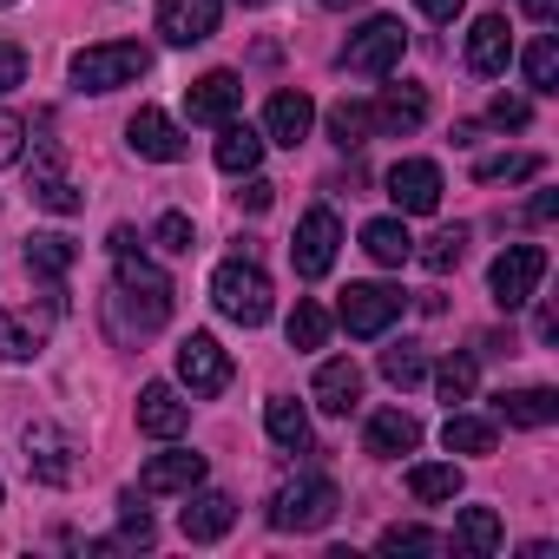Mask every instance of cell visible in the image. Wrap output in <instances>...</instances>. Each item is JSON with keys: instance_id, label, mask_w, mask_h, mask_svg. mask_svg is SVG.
Instances as JSON below:
<instances>
[{"instance_id": "cell-12", "label": "cell", "mask_w": 559, "mask_h": 559, "mask_svg": "<svg viewBox=\"0 0 559 559\" xmlns=\"http://www.w3.org/2000/svg\"><path fill=\"white\" fill-rule=\"evenodd\" d=\"M126 145H132L139 158H152V165H178V158L191 152V139L178 132V119L158 112V106H139V112L126 119Z\"/></svg>"}, {"instance_id": "cell-49", "label": "cell", "mask_w": 559, "mask_h": 559, "mask_svg": "<svg viewBox=\"0 0 559 559\" xmlns=\"http://www.w3.org/2000/svg\"><path fill=\"white\" fill-rule=\"evenodd\" d=\"M323 8H330V14H349V8H362V0H323Z\"/></svg>"}, {"instance_id": "cell-39", "label": "cell", "mask_w": 559, "mask_h": 559, "mask_svg": "<svg viewBox=\"0 0 559 559\" xmlns=\"http://www.w3.org/2000/svg\"><path fill=\"white\" fill-rule=\"evenodd\" d=\"M382 376L395 389H415V382H428V356L415 343H395V349H382Z\"/></svg>"}, {"instance_id": "cell-5", "label": "cell", "mask_w": 559, "mask_h": 559, "mask_svg": "<svg viewBox=\"0 0 559 559\" xmlns=\"http://www.w3.org/2000/svg\"><path fill=\"white\" fill-rule=\"evenodd\" d=\"M402 53H408V27H402L395 14H376V21H362V27L349 34V47L336 53V67L356 73V80H389V73L402 67Z\"/></svg>"}, {"instance_id": "cell-29", "label": "cell", "mask_w": 559, "mask_h": 559, "mask_svg": "<svg viewBox=\"0 0 559 559\" xmlns=\"http://www.w3.org/2000/svg\"><path fill=\"white\" fill-rule=\"evenodd\" d=\"M454 546H461V552H474V559L500 552V546H507L500 513H493V507H461V520H454Z\"/></svg>"}, {"instance_id": "cell-4", "label": "cell", "mask_w": 559, "mask_h": 559, "mask_svg": "<svg viewBox=\"0 0 559 559\" xmlns=\"http://www.w3.org/2000/svg\"><path fill=\"white\" fill-rule=\"evenodd\" d=\"M145 73H152V47H139V40H99V47L73 53L80 93H119V86H139Z\"/></svg>"}, {"instance_id": "cell-34", "label": "cell", "mask_w": 559, "mask_h": 559, "mask_svg": "<svg viewBox=\"0 0 559 559\" xmlns=\"http://www.w3.org/2000/svg\"><path fill=\"white\" fill-rule=\"evenodd\" d=\"M435 389H441V402H448V408L474 402V389H480V369H474V356H448V362L435 369Z\"/></svg>"}, {"instance_id": "cell-38", "label": "cell", "mask_w": 559, "mask_h": 559, "mask_svg": "<svg viewBox=\"0 0 559 559\" xmlns=\"http://www.w3.org/2000/svg\"><path fill=\"white\" fill-rule=\"evenodd\" d=\"M474 178L480 185H520V178H539V158L533 152H500V158H480Z\"/></svg>"}, {"instance_id": "cell-47", "label": "cell", "mask_w": 559, "mask_h": 559, "mask_svg": "<svg viewBox=\"0 0 559 559\" xmlns=\"http://www.w3.org/2000/svg\"><path fill=\"white\" fill-rule=\"evenodd\" d=\"M415 8H421V14H428V21H441V27H448V21H454V14H461V0H415Z\"/></svg>"}, {"instance_id": "cell-28", "label": "cell", "mask_w": 559, "mask_h": 559, "mask_svg": "<svg viewBox=\"0 0 559 559\" xmlns=\"http://www.w3.org/2000/svg\"><path fill=\"white\" fill-rule=\"evenodd\" d=\"M493 441H500V428H493L487 415L448 408V421H441V448H448V454H493Z\"/></svg>"}, {"instance_id": "cell-45", "label": "cell", "mask_w": 559, "mask_h": 559, "mask_svg": "<svg viewBox=\"0 0 559 559\" xmlns=\"http://www.w3.org/2000/svg\"><path fill=\"white\" fill-rule=\"evenodd\" d=\"M487 119H493V126H500V132H507V126H513V132H520V126H526V119H533V106H526V99H507V93H500V99H493V106H487Z\"/></svg>"}, {"instance_id": "cell-17", "label": "cell", "mask_w": 559, "mask_h": 559, "mask_svg": "<svg viewBox=\"0 0 559 559\" xmlns=\"http://www.w3.org/2000/svg\"><path fill=\"white\" fill-rule=\"evenodd\" d=\"M217 0H158V34L171 47H204L217 34Z\"/></svg>"}, {"instance_id": "cell-16", "label": "cell", "mask_w": 559, "mask_h": 559, "mask_svg": "<svg viewBox=\"0 0 559 559\" xmlns=\"http://www.w3.org/2000/svg\"><path fill=\"white\" fill-rule=\"evenodd\" d=\"M428 126V93L421 86H389L382 99H369V132L376 139H408Z\"/></svg>"}, {"instance_id": "cell-31", "label": "cell", "mask_w": 559, "mask_h": 559, "mask_svg": "<svg viewBox=\"0 0 559 559\" xmlns=\"http://www.w3.org/2000/svg\"><path fill=\"white\" fill-rule=\"evenodd\" d=\"M263 428H270L276 448H304V441H310V415H304L297 395H270V402H263Z\"/></svg>"}, {"instance_id": "cell-24", "label": "cell", "mask_w": 559, "mask_h": 559, "mask_svg": "<svg viewBox=\"0 0 559 559\" xmlns=\"http://www.w3.org/2000/svg\"><path fill=\"white\" fill-rule=\"evenodd\" d=\"M362 448H369V454H382V461H395V454H415V448H421V421H415L408 408H382V415H369V428H362Z\"/></svg>"}, {"instance_id": "cell-8", "label": "cell", "mask_w": 559, "mask_h": 559, "mask_svg": "<svg viewBox=\"0 0 559 559\" xmlns=\"http://www.w3.org/2000/svg\"><path fill=\"white\" fill-rule=\"evenodd\" d=\"M336 250H343V224H336V211L330 204H317V211H304V224H297V243H290V263H297V276H330L336 270Z\"/></svg>"}, {"instance_id": "cell-6", "label": "cell", "mask_w": 559, "mask_h": 559, "mask_svg": "<svg viewBox=\"0 0 559 559\" xmlns=\"http://www.w3.org/2000/svg\"><path fill=\"white\" fill-rule=\"evenodd\" d=\"M402 310H408V297H402L395 284H349L343 304H336V323H343L356 343H376V336H389V330L402 323Z\"/></svg>"}, {"instance_id": "cell-22", "label": "cell", "mask_w": 559, "mask_h": 559, "mask_svg": "<svg viewBox=\"0 0 559 559\" xmlns=\"http://www.w3.org/2000/svg\"><path fill=\"white\" fill-rule=\"evenodd\" d=\"M73 263H80V243H73L67 230H34V237H27V276H40L53 297H60V284H67Z\"/></svg>"}, {"instance_id": "cell-23", "label": "cell", "mask_w": 559, "mask_h": 559, "mask_svg": "<svg viewBox=\"0 0 559 559\" xmlns=\"http://www.w3.org/2000/svg\"><path fill=\"white\" fill-rule=\"evenodd\" d=\"M310 395H317V408H323V415H349V408L362 402V369H356L349 356H330V362L317 369Z\"/></svg>"}, {"instance_id": "cell-15", "label": "cell", "mask_w": 559, "mask_h": 559, "mask_svg": "<svg viewBox=\"0 0 559 559\" xmlns=\"http://www.w3.org/2000/svg\"><path fill=\"white\" fill-rule=\"evenodd\" d=\"M191 487H204V454H191V448L152 454V461L139 467V493H145V500H171V493H191Z\"/></svg>"}, {"instance_id": "cell-51", "label": "cell", "mask_w": 559, "mask_h": 559, "mask_svg": "<svg viewBox=\"0 0 559 559\" xmlns=\"http://www.w3.org/2000/svg\"><path fill=\"white\" fill-rule=\"evenodd\" d=\"M0 8H14V0H0Z\"/></svg>"}, {"instance_id": "cell-1", "label": "cell", "mask_w": 559, "mask_h": 559, "mask_svg": "<svg viewBox=\"0 0 559 559\" xmlns=\"http://www.w3.org/2000/svg\"><path fill=\"white\" fill-rule=\"evenodd\" d=\"M106 310L126 330H139V336L165 330V317H171V276L152 257H139V250H112V297H106Z\"/></svg>"}, {"instance_id": "cell-36", "label": "cell", "mask_w": 559, "mask_h": 559, "mask_svg": "<svg viewBox=\"0 0 559 559\" xmlns=\"http://www.w3.org/2000/svg\"><path fill=\"white\" fill-rule=\"evenodd\" d=\"M415 257H421V263H428L435 276H448V270H454V263L467 257V224H448V230H435V237H428V243H421Z\"/></svg>"}, {"instance_id": "cell-46", "label": "cell", "mask_w": 559, "mask_h": 559, "mask_svg": "<svg viewBox=\"0 0 559 559\" xmlns=\"http://www.w3.org/2000/svg\"><path fill=\"white\" fill-rule=\"evenodd\" d=\"M237 198H243L250 211H270V198H276V185H270V178H257V171H243V191H237Z\"/></svg>"}, {"instance_id": "cell-26", "label": "cell", "mask_w": 559, "mask_h": 559, "mask_svg": "<svg viewBox=\"0 0 559 559\" xmlns=\"http://www.w3.org/2000/svg\"><path fill=\"white\" fill-rule=\"evenodd\" d=\"M40 349H47V317L0 310V362H34Z\"/></svg>"}, {"instance_id": "cell-14", "label": "cell", "mask_w": 559, "mask_h": 559, "mask_svg": "<svg viewBox=\"0 0 559 559\" xmlns=\"http://www.w3.org/2000/svg\"><path fill=\"white\" fill-rule=\"evenodd\" d=\"M27 191H34V204H40V211H53V217L86 211V191L60 171V152H53V145H40V152H34V165H27Z\"/></svg>"}, {"instance_id": "cell-19", "label": "cell", "mask_w": 559, "mask_h": 559, "mask_svg": "<svg viewBox=\"0 0 559 559\" xmlns=\"http://www.w3.org/2000/svg\"><path fill=\"white\" fill-rule=\"evenodd\" d=\"M178 526H185V539L191 546H211V539H224L230 526H237V507H230V493H217V487H191L185 493V513H178Z\"/></svg>"}, {"instance_id": "cell-21", "label": "cell", "mask_w": 559, "mask_h": 559, "mask_svg": "<svg viewBox=\"0 0 559 559\" xmlns=\"http://www.w3.org/2000/svg\"><path fill=\"white\" fill-rule=\"evenodd\" d=\"M507 67H513V34H507V21H500V14H480V21L467 27V73L500 80Z\"/></svg>"}, {"instance_id": "cell-7", "label": "cell", "mask_w": 559, "mask_h": 559, "mask_svg": "<svg viewBox=\"0 0 559 559\" xmlns=\"http://www.w3.org/2000/svg\"><path fill=\"white\" fill-rule=\"evenodd\" d=\"M539 276H546V250L539 243H507L487 270V290H493L500 310H526L539 297Z\"/></svg>"}, {"instance_id": "cell-50", "label": "cell", "mask_w": 559, "mask_h": 559, "mask_svg": "<svg viewBox=\"0 0 559 559\" xmlns=\"http://www.w3.org/2000/svg\"><path fill=\"white\" fill-rule=\"evenodd\" d=\"M237 8H263V0H237Z\"/></svg>"}, {"instance_id": "cell-30", "label": "cell", "mask_w": 559, "mask_h": 559, "mask_svg": "<svg viewBox=\"0 0 559 559\" xmlns=\"http://www.w3.org/2000/svg\"><path fill=\"white\" fill-rule=\"evenodd\" d=\"M500 415H507V428H552L559 395L552 389H513V395H500Z\"/></svg>"}, {"instance_id": "cell-10", "label": "cell", "mask_w": 559, "mask_h": 559, "mask_svg": "<svg viewBox=\"0 0 559 559\" xmlns=\"http://www.w3.org/2000/svg\"><path fill=\"white\" fill-rule=\"evenodd\" d=\"M21 448H27V474H34L40 487H73L80 461H73V435H67V428L34 421V428L21 435Z\"/></svg>"}, {"instance_id": "cell-27", "label": "cell", "mask_w": 559, "mask_h": 559, "mask_svg": "<svg viewBox=\"0 0 559 559\" xmlns=\"http://www.w3.org/2000/svg\"><path fill=\"white\" fill-rule=\"evenodd\" d=\"M362 250H369L382 270H402V263L415 257V237H408L402 217H369V224H362Z\"/></svg>"}, {"instance_id": "cell-32", "label": "cell", "mask_w": 559, "mask_h": 559, "mask_svg": "<svg viewBox=\"0 0 559 559\" xmlns=\"http://www.w3.org/2000/svg\"><path fill=\"white\" fill-rule=\"evenodd\" d=\"M408 493H415L421 507H441V500L461 493V467H454V461H415V467H408Z\"/></svg>"}, {"instance_id": "cell-41", "label": "cell", "mask_w": 559, "mask_h": 559, "mask_svg": "<svg viewBox=\"0 0 559 559\" xmlns=\"http://www.w3.org/2000/svg\"><path fill=\"white\" fill-rule=\"evenodd\" d=\"M158 533H152V513L139 507V493H126L119 500V546H152Z\"/></svg>"}, {"instance_id": "cell-33", "label": "cell", "mask_w": 559, "mask_h": 559, "mask_svg": "<svg viewBox=\"0 0 559 559\" xmlns=\"http://www.w3.org/2000/svg\"><path fill=\"white\" fill-rule=\"evenodd\" d=\"M284 336H290V349H323V343H330V310L304 297V304L290 310V323H284Z\"/></svg>"}, {"instance_id": "cell-13", "label": "cell", "mask_w": 559, "mask_h": 559, "mask_svg": "<svg viewBox=\"0 0 559 559\" xmlns=\"http://www.w3.org/2000/svg\"><path fill=\"white\" fill-rule=\"evenodd\" d=\"M237 106H243V80H237L230 67H217V73H204V80L185 86L191 126H224V119H237Z\"/></svg>"}, {"instance_id": "cell-25", "label": "cell", "mask_w": 559, "mask_h": 559, "mask_svg": "<svg viewBox=\"0 0 559 559\" xmlns=\"http://www.w3.org/2000/svg\"><path fill=\"white\" fill-rule=\"evenodd\" d=\"M211 158H217V171H224V178H243V171H257V165H263V132H257V126H243V119H224V126H217V152H211Z\"/></svg>"}, {"instance_id": "cell-9", "label": "cell", "mask_w": 559, "mask_h": 559, "mask_svg": "<svg viewBox=\"0 0 559 559\" xmlns=\"http://www.w3.org/2000/svg\"><path fill=\"white\" fill-rule=\"evenodd\" d=\"M382 185H389V198H395L402 217H428V211H441V191H448L435 158H395Z\"/></svg>"}, {"instance_id": "cell-11", "label": "cell", "mask_w": 559, "mask_h": 559, "mask_svg": "<svg viewBox=\"0 0 559 559\" xmlns=\"http://www.w3.org/2000/svg\"><path fill=\"white\" fill-rule=\"evenodd\" d=\"M178 382L204 402V395H224L230 389V356L217 349V336H204V330H191L185 343H178Z\"/></svg>"}, {"instance_id": "cell-35", "label": "cell", "mask_w": 559, "mask_h": 559, "mask_svg": "<svg viewBox=\"0 0 559 559\" xmlns=\"http://www.w3.org/2000/svg\"><path fill=\"white\" fill-rule=\"evenodd\" d=\"M330 139H336L343 152L369 145V139H376V132H369V106H362V99H343V106H330Z\"/></svg>"}, {"instance_id": "cell-40", "label": "cell", "mask_w": 559, "mask_h": 559, "mask_svg": "<svg viewBox=\"0 0 559 559\" xmlns=\"http://www.w3.org/2000/svg\"><path fill=\"white\" fill-rule=\"evenodd\" d=\"M152 243H158L165 257H191V243H198V230H191V217H185V211H165V217L152 224Z\"/></svg>"}, {"instance_id": "cell-37", "label": "cell", "mask_w": 559, "mask_h": 559, "mask_svg": "<svg viewBox=\"0 0 559 559\" xmlns=\"http://www.w3.org/2000/svg\"><path fill=\"white\" fill-rule=\"evenodd\" d=\"M526 86H533V93H559V40H552V34H539V40L526 47Z\"/></svg>"}, {"instance_id": "cell-44", "label": "cell", "mask_w": 559, "mask_h": 559, "mask_svg": "<svg viewBox=\"0 0 559 559\" xmlns=\"http://www.w3.org/2000/svg\"><path fill=\"white\" fill-rule=\"evenodd\" d=\"M14 86H27V53L14 40H0V99H8Z\"/></svg>"}, {"instance_id": "cell-20", "label": "cell", "mask_w": 559, "mask_h": 559, "mask_svg": "<svg viewBox=\"0 0 559 559\" xmlns=\"http://www.w3.org/2000/svg\"><path fill=\"white\" fill-rule=\"evenodd\" d=\"M310 126H317V106H310V93H270V106H263V145H304L310 139Z\"/></svg>"}, {"instance_id": "cell-18", "label": "cell", "mask_w": 559, "mask_h": 559, "mask_svg": "<svg viewBox=\"0 0 559 559\" xmlns=\"http://www.w3.org/2000/svg\"><path fill=\"white\" fill-rule=\"evenodd\" d=\"M139 428H145L152 441H178V435L191 428V402H185L171 382H145V389H139Z\"/></svg>"}, {"instance_id": "cell-48", "label": "cell", "mask_w": 559, "mask_h": 559, "mask_svg": "<svg viewBox=\"0 0 559 559\" xmlns=\"http://www.w3.org/2000/svg\"><path fill=\"white\" fill-rule=\"evenodd\" d=\"M526 14H533L539 27H552V14H559V0H526Z\"/></svg>"}, {"instance_id": "cell-52", "label": "cell", "mask_w": 559, "mask_h": 559, "mask_svg": "<svg viewBox=\"0 0 559 559\" xmlns=\"http://www.w3.org/2000/svg\"><path fill=\"white\" fill-rule=\"evenodd\" d=\"M0 500H8V487H0Z\"/></svg>"}, {"instance_id": "cell-2", "label": "cell", "mask_w": 559, "mask_h": 559, "mask_svg": "<svg viewBox=\"0 0 559 559\" xmlns=\"http://www.w3.org/2000/svg\"><path fill=\"white\" fill-rule=\"evenodd\" d=\"M211 304H217V317H224V323H243V330H257V323H270V310H276V290H270L263 263H257L250 250H237V257H224V263L211 270Z\"/></svg>"}, {"instance_id": "cell-43", "label": "cell", "mask_w": 559, "mask_h": 559, "mask_svg": "<svg viewBox=\"0 0 559 559\" xmlns=\"http://www.w3.org/2000/svg\"><path fill=\"white\" fill-rule=\"evenodd\" d=\"M21 158H27V119L0 106V171H8V165H21Z\"/></svg>"}, {"instance_id": "cell-3", "label": "cell", "mask_w": 559, "mask_h": 559, "mask_svg": "<svg viewBox=\"0 0 559 559\" xmlns=\"http://www.w3.org/2000/svg\"><path fill=\"white\" fill-rule=\"evenodd\" d=\"M336 507H343V493H336L330 474H297L270 493V526L276 533H317V526L336 520Z\"/></svg>"}, {"instance_id": "cell-42", "label": "cell", "mask_w": 559, "mask_h": 559, "mask_svg": "<svg viewBox=\"0 0 559 559\" xmlns=\"http://www.w3.org/2000/svg\"><path fill=\"white\" fill-rule=\"evenodd\" d=\"M382 552H448V539L428 533V526H389L382 533Z\"/></svg>"}]
</instances>
